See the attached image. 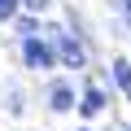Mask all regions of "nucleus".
<instances>
[{
	"label": "nucleus",
	"instance_id": "obj_1",
	"mask_svg": "<svg viewBox=\"0 0 131 131\" xmlns=\"http://www.w3.org/2000/svg\"><path fill=\"white\" fill-rule=\"evenodd\" d=\"M26 66H31V70H48V66H52V48L39 44V39H26Z\"/></svg>",
	"mask_w": 131,
	"mask_h": 131
},
{
	"label": "nucleus",
	"instance_id": "obj_2",
	"mask_svg": "<svg viewBox=\"0 0 131 131\" xmlns=\"http://www.w3.org/2000/svg\"><path fill=\"white\" fill-rule=\"evenodd\" d=\"M79 109L92 118V114H101V109H105V96H101L96 88H88V92H83V101H79Z\"/></svg>",
	"mask_w": 131,
	"mask_h": 131
},
{
	"label": "nucleus",
	"instance_id": "obj_3",
	"mask_svg": "<svg viewBox=\"0 0 131 131\" xmlns=\"http://www.w3.org/2000/svg\"><path fill=\"white\" fill-rule=\"evenodd\" d=\"M61 57H66V66H83V48L70 35H61Z\"/></svg>",
	"mask_w": 131,
	"mask_h": 131
},
{
	"label": "nucleus",
	"instance_id": "obj_4",
	"mask_svg": "<svg viewBox=\"0 0 131 131\" xmlns=\"http://www.w3.org/2000/svg\"><path fill=\"white\" fill-rule=\"evenodd\" d=\"M114 79H118V88L131 96V66H127V61H118V66H114Z\"/></svg>",
	"mask_w": 131,
	"mask_h": 131
},
{
	"label": "nucleus",
	"instance_id": "obj_5",
	"mask_svg": "<svg viewBox=\"0 0 131 131\" xmlns=\"http://www.w3.org/2000/svg\"><path fill=\"white\" fill-rule=\"evenodd\" d=\"M74 101H70V88H57L52 92V109H70Z\"/></svg>",
	"mask_w": 131,
	"mask_h": 131
},
{
	"label": "nucleus",
	"instance_id": "obj_6",
	"mask_svg": "<svg viewBox=\"0 0 131 131\" xmlns=\"http://www.w3.org/2000/svg\"><path fill=\"white\" fill-rule=\"evenodd\" d=\"M18 13V0H0V18H13Z\"/></svg>",
	"mask_w": 131,
	"mask_h": 131
},
{
	"label": "nucleus",
	"instance_id": "obj_7",
	"mask_svg": "<svg viewBox=\"0 0 131 131\" xmlns=\"http://www.w3.org/2000/svg\"><path fill=\"white\" fill-rule=\"evenodd\" d=\"M122 5H127V13H131V0H122Z\"/></svg>",
	"mask_w": 131,
	"mask_h": 131
}]
</instances>
